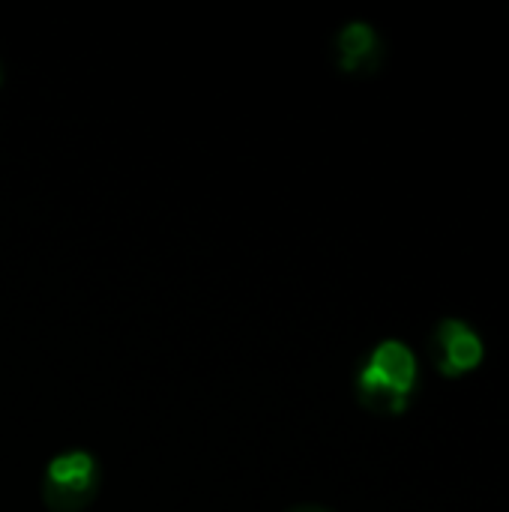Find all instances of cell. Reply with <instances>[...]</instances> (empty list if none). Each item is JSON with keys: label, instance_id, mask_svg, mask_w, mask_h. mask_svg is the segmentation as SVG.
Segmentation results:
<instances>
[{"label": "cell", "instance_id": "cell-4", "mask_svg": "<svg viewBox=\"0 0 509 512\" xmlns=\"http://www.w3.org/2000/svg\"><path fill=\"white\" fill-rule=\"evenodd\" d=\"M336 51H339L342 69H348V72H372L381 63L378 33L363 21H351L342 27L339 39H336Z\"/></svg>", "mask_w": 509, "mask_h": 512}, {"label": "cell", "instance_id": "cell-3", "mask_svg": "<svg viewBox=\"0 0 509 512\" xmlns=\"http://www.w3.org/2000/svg\"><path fill=\"white\" fill-rule=\"evenodd\" d=\"M432 357L444 375H465L483 360V342L468 324L441 321L432 336Z\"/></svg>", "mask_w": 509, "mask_h": 512}, {"label": "cell", "instance_id": "cell-1", "mask_svg": "<svg viewBox=\"0 0 509 512\" xmlns=\"http://www.w3.org/2000/svg\"><path fill=\"white\" fill-rule=\"evenodd\" d=\"M417 381V360L402 342H381L360 375V399L381 414H399L408 408Z\"/></svg>", "mask_w": 509, "mask_h": 512}, {"label": "cell", "instance_id": "cell-2", "mask_svg": "<svg viewBox=\"0 0 509 512\" xmlns=\"http://www.w3.org/2000/svg\"><path fill=\"white\" fill-rule=\"evenodd\" d=\"M96 462L87 453H63L45 471V504L54 512H72L84 507L96 492Z\"/></svg>", "mask_w": 509, "mask_h": 512}, {"label": "cell", "instance_id": "cell-5", "mask_svg": "<svg viewBox=\"0 0 509 512\" xmlns=\"http://www.w3.org/2000/svg\"><path fill=\"white\" fill-rule=\"evenodd\" d=\"M297 512H318V510H297Z\"/></svg>", "mask_w": 509, "mask_h": 512}]
</instances>
